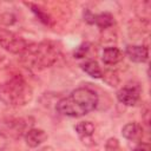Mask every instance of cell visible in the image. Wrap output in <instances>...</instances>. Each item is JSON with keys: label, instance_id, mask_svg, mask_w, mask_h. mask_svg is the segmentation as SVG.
Listing matches in <instances>:
<instances>
[{"label": "cell", "instance_id": "cell-1", "mask_svg": "<svg viewBox=\"0 0 151 151\" xmlns=\"http://www.w3.org/2000/svg\"><path fill=\"white\" fill-rule=\"evenodd\" d=\"M99 98L96 91L90 87H78L67 97L61 98L55 106V110L67 117H83L93 111L98 105Z\"/></svg>", "mask_w": 151, "mask_h": 151}, {"label": "cell", "instance_id": "cell-13", "mask_svg": "<svg viewBox=\"0 0 151 151\" xmlns=\"http://www.w3.org/2000/svg\"><path fill=\"white\" fill-rule=\"evenodd\" d=\"M74 130L83 140H86V139H91L96 127L91 122H80L74 126Z\"/></svg>", "mask_w": 151, "mask_h": 151}, {"label": "cell", "instance_id": "cell-6", "mask_svg": "<svg viewBox=\"0 0 151 151\" xmlns=\"http://www.w3.org/2000/svg\"><path fill=\"white\" fill-rule=\"evenodd\" d=\"M142 87L138 83H129L117 92V99L119 103L126 106H133L140 98Z\"/></svg>", "mask_w": 151, "mask_h": 151}, {"label": "cell", "instance_id": "cell-9", "mask_svg": "<svg viewBox=\"0 0 151 151\" xmlns=\"http://www.w3.org/2000/svg\"><path fill=\"white\" fill-rule=\"evenodd\" d=\"M47 139V133L41 129H28L25 133L26 144L29 147H38Z\"/></svg>", "mask_w": 151, "mask_h": 151}, {"label": "cell", "instance_id": "cell-22", "mask_svg": "<svg viewBox=\"0 0 151 151\" xmlns=\"http://www.w3.org/2000/svg\"><path fill=\"white\" fill-rule=\"evenodd\" d=\"M40 151H54V150H53L51 146H46V147H42Z\"/></svg>", "mask_w": 151, "mask_h": 151}, {"label": "cell", "instance_id": "cell-20", "mask_svg": "<svg viewBox=\"0 0 151 151\" xmlns=\"http://www.w3.org/2000/svg\"><path fill=\"white\" fill-rule=\"evenodd\" d=\"M7 144H8L7 137H5V136L0 132V151H5L6 147H7Z\"/></svg>", "mask_w": 151, "mask_h": 151}, {"label": "cell", "instance_id": "cell-11", "mask_svg": "<svg viewBox=\"0 0 151 151\" xmlns=\"http://www.w3.org/2000/svg\"><path fill=\"white\" fill-rule=\"evenodd\" d=\"M25 5L27 7L31 8V11L35 14V17L46 26H53L54 25V19L50 15V13L47 11H45V8H42L40 5L38 4H33V2H25Z\"/></svg>", "mask_w": 151, "mask_h": 151}, {"label": "cell", "instance_id": "cell-8", "mask_svg": "<svg viewBox=\"0 0 151 151\" xmlns=\"http://www.w3.org/2000/svg\"><path fill=\"white\" fill-rule=\"evenodd\" d=\"M122 134L125 139L130 140V142H134V143H139L143 138L144 134V130L143 126L136 122L133 123H127L126 125L123 126L122 129Z\"/></svg>", "mask_w": 151, "mask_h": 151}, {"label": "cell", "instance_id": "cell-19", "mask_svg": "<svg viewBox=\"0 0 151 151\" xmlns=\"http://www.w3.org/2000/svg\"><path fill=\"white\" fill-rule=\"evenodd\" d=\"M132 151H150V145L147 143H140Z\"/></svg>", "mask_w": 151, "mask_h": 151}, {"label": "cell", "instance_id": "cell-14", "mask_svg": "<svg viewBox=\"0 0 151 151\" xmlns=\"http://www.w3.org/2000/svg\"><path fill=\"white\" fill-rule=\"evenodd\" d=\"M93 24L97 25L100 29H107L113 26L114 19L111 13L104 12V13H100V14H97L93 17Z\"/></svg>", "mask_w": 151, "mask_h": 151}, {"label": "cell", "instance_id": "cell-2", "mask_svg": "<svg viewBox=\"0 0 151 151\" xmlns=\"http://www.w3.org/2000/svg\"><path fill=\"white\" fill-rule=\"evenodd\" d=\"M20 55L22 64L27 68L39 71L48 68L57 63L60 55V47L57 42L51 40L33 42L28 44Z\"/></svg>", "mask_w": 151, "mask_h": 151}, {"label": "cell", "instance_id": "cell-18", "mask_svg": "<svg viewBox=\"0 0 151 151\" xmlns=\"http://www.w3.org/2000/svg\"><path fill=\"white\" fill-rule=\"evenodd\" d=\"M0 21L4 22L5 25H12L15 21V15H13L12 13H5L0 15Z\"/></svg>", "mask_w": 151, "mask_h": 151}, {"label": "cell", "instance_id": "cell-5", "mask_svg": "<svg viewBox=\"0 0 151 151\" xmlns=\"http://www.w3.org/2000/svg\"><path fill=\"white\" fill-rule=\"evenodd\" d=\"M27 122L24 118H1L0 119V132L5 137L20 138L26 133Z\"/></svg>", "mask_w": 151, "mask_h": 151}, {"label": "cell", "instance_id": "cell-10", "mask_svg": "<svg viewBox=\"0 0 151 151\" xmlns=\"http://www.w3.org/2000/svg\"><path fill=\"white\" fill-rule=\"evenodd\" d=\"M123 52L114 46H110V47H105L103 51V55H101V60L105 65L109 66H113L117 65L118 63H120L123 60Z\"/></svg>", "mask_w": 151, "mask_h": 151}, {"label": "cell", "instance_id": "cell-16", "mask_svg": "<svg viewBox=\"0 0 151 151\" xmlns=\"http://www.w3.org/2000/svg\"><path fill=\"white\" fill-rule=\"evenodd\" d=\"M90 47H91V45L88 44V42H83L81 45H79L76 50H74V57L76 58H78V59H80V58H85V55L88 53V51H90Z\"/></svg>", "mask_w": 151, "mask_h": 151}, {"label": "cell", "instance_id": "cell-12", "mask_svg": "<svg viewBox=\"0 0 151 151\" xmlns=\"http://www.w3.org/2000/svg\"><path fill=\"white\" fill-rule=\"evenodd\" d=\"M80 66L85 73H87L90 77H92L94 79H99L103 77V70L100 68L99 64L96 60H92V59L86 60Z\"/></svg>", "mask_w": 151, "mask_h": 151}, {"label": "cell", "instance_id": "cell-7", "mask_svg": "<svg viewBox=\"0 0 151 151\" xmlns=\"http://www.w3.org/2000/svg\"><path fill=\"white\" fill-rule=\"evenodd\" d=\"M125 53L134 63H146L149 59V48L145 45H127Z\"/></svg>", "mask_w": 151, "mask_h": 151}, {"label": "cell", "instance_id": "cell-17", "mask_svg": "<svg viewBox=\"0 0 151 151\" xmlns=\"http://www.w3.org/2000/svg\"><path fill=\"white\" fill-rule=\"evenodd\" d=\"M105 151H122L120 143L117 138H109L105 143Z\"/></svg>", "mask_w": 151, "mask_h": 151}, {"label": "cell", "instance_id": "cell-15", "mask_svg": "<svg viewBox=\"0 0 151 151\" xmlns=\"http://www.w3.org/2000/svg\"><path fill=\"white\" fill-rule=\"evenodd\" d=\"M104 81L106 84H109L110 86H116L118 83H119V78H118V74L114 72V71H105L103 72V77Z\"/></svg>", "mask_w": 151, "mask_h": 151}, {"label": "cell", "instance_id": "cell-21", "mask_svg": "<svg viewBox=\"0 0 151 151\" xmlns=\"http://www.w3.org/2000/svg\"><path fill=\"white\" fill-rule=\"evenodd\" d=\"M144 120H145V124L149 125V110H146L144 112Z\"/></svg>", "mask_w": 151, "mask_h": 151}, {"label": "cell", "instance_id": "cell-4", "mask_svg": "<svg viewBox=\"0 0 151 151\" xmlns=\"http://www.w3.org/2000/svg\"><path fill=\"white\" fill-rule=\"evenodd\" d=\"M27 45L28 42L22 37L7 28L0 27V47L7 52L13 54H21L26 50Z\"/></svg>", "mask_w": 151, "mask_h": 151}, {"label": "cell", "instance_id": "cell-3", "mask_svg": "<svg viewBox=\"0 0 151 151\" xmlns=\"http://www.w3.org/2000/svg\"><path fill=\"white\" fill-rule=\"evenodd\" d=\"M32 97V87L21 74H14L0 84V101L7 106H25Z\"/></svg>", "mask_w": 151, "mask_h": 151}, {"label": "cell", "instance_id": "cell-23", "mask_svg": "<svg viewBox=\"0 0 151 151\" xmlns=\"http://www.w3.org/2000/svg\"><path fill=\"white\" fill-rule=\"evenodd\" d=\"M4 59H5V55H4V54H2L1 52H0V61H2Z\"/></svg>", "mask_w": 151, "mask_h": 151}]
</instances>
